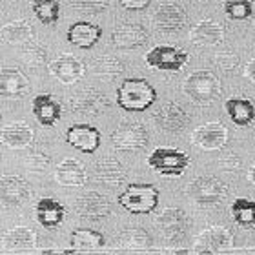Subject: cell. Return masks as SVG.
Listing matches in <instances>:
<instances>
[{
  "mask_svg": "<svg viewBox=\"0 0 255 255\" xmlns=\"http://www.w3.org/2000/svg\"><path fill=\"white\" fill-rule=\"evenodd\" d=\"M157 101V91L146 79H124L117 88V106L124 112H146Z\"/></svg>",
  "mask_w": 255,
  "mask_h": 255,
  "instance_id": "obj_1",
  "label": "cell"
},
{
  "mask_svg": "<svg viewBox=\"0 0 255 255\" xmlns=\"http://www.w3.org/2000/svg\"><path fill=\"white\" fill-rule=\"evenodd\" d=\"M182 91L191 102H195L197 106H210L221 99L223 86L213 71L199 69L195 73L188 75L184 84H182Z\"/></svg>",
  "mask_w": 255,
  "mask_h": 255,
  "instance_id": "obj_2",
  "label": "cell"
},
{
  "mask_svg": "<svg viewBox=\"0 0 255 255\" xmlns=\"http://www.w3.org/2000/svg\"><path fill=\"white\" fill-rule=\"evenodd\" d=\"M159 190L153 184H129L117 197V202L133 215H148L159 204Z\"/></svg>",
  "mask_w": 255,
  "mask_h": 255,
  "instance_id": "obj_3",
  "label": "cell"
},
{
  "mask_svg": "<svg viewBox=\"0 0 255 255\" xmlns=\"http://www.w3.org/2000/svg\"><path fill=\"white\" fill-rule=\"evenodd\" d=\"M186 195L199 206H217L228 197V186L217 177L202 175L188 184Z\"/></svg>",
  "mask_w": 255,
  "mask_h": 255,
  "instance_id": "obj_4",
  "label": "cell"
},
{
  "mask_svg": "<svg viewBox=\"0 0 255 255\" xmlns=\"http://www.w3.org/2000/svg\"><path fill=\"white\" fill-rule=\"evenodd\" d=\"M148 166L159 175L181 177L190 166V155L175 148H155L148 157Z\"/></svg>",
  "mask_w": 255,
  "mask_h": 255,
  "instance_id": "obj_5",
  "label": "cell"
},
{
  "mask_svg": "<svg viewBox=\"0 0 255 255\" xmlns=\"http://www.w3.org/2000/svg\"><path fill=\"white\" fill-rule=\"evenodd\" d=\"M112 142L119 151H142L149 142V133L142 123L123 121L112 133Z\"/></svg>",
  "mask_w": 255,
  "mask_h": 255,
  "instance_id": "obj_6",
  "label": "cell"
},
{
  "mask_svg": "<svg viewBox=\"0 0 255 255\" xmlns=\"http://www.w3.org/2000/svg\"><path fill=\"white\" fill-rule=\"evenodd\" d=\"M144 60L151 69L179 71L186 66V62L190 60V55L184 49L175 48V46H155L146 53Z\"/></svg>",
  "mask_w": 255,
  "mask_h": 255,
  "instance_id": "obj_7",
  "label": "cell"
},
{
  "mask_svg": "<svg viewBox=\"0 0 255 255\" xmlns=\"http://www.w3.org/2000/svg\"><path fill=\"white\" fill-rule=\"evenodd\" d=\"M157 228L160 230V234L168 243L177 245L184 239L188 230V219L186 213L182 212L181 208H164L162 212L155 219Z\"/></svg>",
  "mask_w": 255,
  "mask_h": 255,
  "instance_id": "obj_8",
  "label": "cell"
},
{
  "mask_svg": "<svg viewBox=\"0 0 255 255\" xmlns=\"http://www.w3.org/2000/svg\"><path fill=\"white\" fill-rule=\"evenodd\" d=\"M234 248V235L224 226H210L204 228L195 237L197 254H221Z\"/></svg>",
  "mask_w": 255,
  "mask_h": 255,
  "instance_id": "obj_9",
  "label": "cell"
},
{
  "mask_svg": "<svg viewBox=\"0 0 255 255\" xmlns=\"http://www.w3.org/2000/svg\"><path fill=\"white\" fill-rule=\"evenodd\" d=\"M69 108L77 115H88V117H97L102 115L110 108V101L104 93H101L95 88H86L75 93L69 99Z\"/></svg>",
  "mask_w": 255,
  "mask_h": 255,
  "instance_id": "obj_10",
  "label": "cell"
},
{
  "mask_svg": "<svg viewBox=\"0 0 255 255\" xmlns=\"http://www.w3.org/2000/svg\"><path fill=\"white\" fill-rule=\"evenodd\" d=\"M155 126L166 133H181L190 124V115L177 102H164L153 112Z\"/></svg>",
  "mask_w": 255,
  "mask_h": 255,
  "instance_id": "obj_11",
  "label": "cell"
},
{
  "mask_svg": "<svg viewBox=\"0 0 255 255\" xmlns=\"http://www.w3.org/2000/svg\"><path fill=\"white\" fill-rule=\"evenodd\" d=\"M188 15L184 7L175 2H162L153 13V24L160 33H177L186 26Z\"/></svg>",
  "mask_w": 255,
  "mask_h": 255,
  "instance_id": "obj_12",
  "label": "cell"
},
{
  "mask_svg": "<svg viewBox=\"0 0 255 255\" xmlns=\"http://www.w3.org/2000/svg\"><path fill=\"white\" fill-rule=\"evenodd\" d=\"M31 197V188L20 175L0 177V204L5 208L22 206Z\"/></svg>",
  "mask_w": 255,
  "mask_h": 255,
  "instance_id": "obj_13",
  "label": "cell"
},
{
  "mask_svg": "<svg viewBox=\"0 0 255 255\" xmlns=\"http://www.w3.org/2000/svg\"><path fill=\"white\" fill-rule=\"evenodd\" d=\"M75 210L79 217L88 219V221H102L112 213V202L106 195L99 191H88L80 195L75 202Z\"/></svg>",
  "mask_w": 255,
  "mask_h": 255,
  "instance_id": "obj_14",
  "label": "cell"
},
{
  "mask_svg": "<svg viewBox=\"0 0 255 255\" xmlns=\"http://www.w3.org/2000/svg\"><path fill=\"white\" fill-rule=\"evenodd\" d=\"M49 75L62 84H77L86 75V66L71 53H62L49 64Z\"/></svg>",
  "mask_w": 255,
  "mask_h": 255,
  "instance_id": "obj_15",
  "label": "cell"
},
{
  "mask_svg": "<svg viewBox=\"0 0 255 255\" xmlns=\"http://www.w3.org/2000/svg\"><path fill=\"white\" fill-rule=\"evenodd\" d=\"M226 140H228V129L221 123H206L195 128V131L191 133V142L206 151L223 149Z\"/></svg>",
  "mask_w": 255,
  "mask_h": 255,
  "instance_id": "obj_16",
  "label": "cell"
},
{
  "mask_svg": "<svg viewBox=\"0 0 255 255\" xmlns=\"http://www.w3.org/2000/svg\"><path fill=\"white\" fill-rule=\"evenodd\" d=\"M66 140L82 153H95L101 146V131L90 124H73L66 131Z\"/></svg>",
  "mask_w": 255,
  "mask_h": 255,
  "instance_id": "obj_17",
  "label": "cell"
},
{
  "mask_svg": "<svg viewBox=\"0 0 255 255\" xmlns=\"http://www.w3.org/2000/svg\"><path fill=\"white\" fill-rule=\"evenodd\" d=\"M148 31L146 27L140 26V24H133V22H126V24H121L113 29L112 40L113 46L117 49H123V51H129V49H137L140 46L148 42Z\"/></svg>",
  "mask_w": 255,
  "mask_h": 255,
  "instance_id": "obj_18",
  "label": "cell"
},
{
  "mask_svg": "<svg viewBox=\"0 0 255 255\" xmlns=\"http://www.w3.org/2000/svg\"><path fill=\"white\" fill-rule=\"evenodd\" d=\"M190 40L199 48H215L224 40V26L212 18L199 20L191 27Z\"/></svg>",
  "mask_w": 255,
  "mask_h": 255,
  "instance_id": "obj_19",
  "label": "cell"
},
{
  "mask_svg": "<svg viewBox=\"0 0 255 255\" xmlns=\"http://www.w3.org/2000/svg\"><path fill=\"white\" fill-rule=\"evenodd\" d=\"M35 140V129L24 121L9 123L0 129V144L11 149H26Z\"/></svg>",
  "mask_w": 255,
  "mask_h": 255,
  "instance_id": "obj_20",
  "label": "cell"
},
{
  "mask_svg": "<svg viewBox=\"0 0 255 255\" xmlns=\"http://www.w3.org/2000/svg\"><path fill=\"white\" fill-rule=\"evenodd\" d=\"M33 117L37 119V123L44 128H53L62 117V106L60 102L49 93L37 95L31 102Z\"/></svg>",
  "mask_w": 255,
  "mask_h": 255,
  "instance_id": "obj_21",
  "label": "cell"
},
{
  "mask_svg": "<svg viewBox=\"0 0 255 255\" xmlns=\"http://www.w3.org/2000/svg\"><path fill=\"white\" fill-rule=\"evenodd\" d=\"M31 90L29 80L20 69L2 68L0 69V97L5 99H20Z\"/></svg>",
  "mask_w": 255,
  "mask_h": 255,
  "instance_id": "obj_22",
  "label": "cell"
},
{
  "mask_svg": "<svg viewBox=\"0 0 255 255\" xmlns=\"http://www.w3.org/2000/svg\"><path fill=\"white\" fill-rule=\"evenodd\" d=\"M68 42L77 46L80 49H90L93 48L102 37V27L93 24V22L88 20H79L73 22L71 26L68 27Z\"/></svg>",
  "mask_w": 255,
  "mask_h": 255,
  "instance_id": "obj_23",
  "label": "cell"
},
{
  "mask_svg": "<svg viewBox=\"0 0 255 255\" xmlns=\"http://www.w3.org/2000/svg\"><path fill=\"white\" fill-rule=\"evenodd\" d=\"M35 217H37L38 224L44 226L46 230H55L64 223V219H66V208L57 199L42 197L35 204Z\"/></svg>",
  "mask_w": 255,
  "mask_h": 255,
  "instance_id": "obj_24",
  "label": "cell"
},
{
  "mask_svg": "<svg viewBox=\"0 0 255 255\" xmlns=\"http://www.w3.org/2000/svg\"><path fill=\"white\" fill-rule=\"evenodd\" d=\"M38 245V234L27 226H16L2 235V248L5 252H29Z\"/></svg>",
  "mask_w": 255,
  "mask_h": 255,
  "instance_id": "obj_25",
  "label": "cell"
},
{
  "mask_svg": "<svg viewBox=\"0 0 255 255\" xmlns=\"http://www.w3.org/2000/svg\"><path fill=\"white\" fill-rule=\"evenodd\" d=\"M95 181L106 188H117L126 181L124 166L115 157H104L95 164Z\"/></svg>",
  "mask_w": 255,
  "mask_h": 255,
  "instance_id": "obj_26",
  "label": "cell"
},
{
  "mask_svg": "<svg viewBox=\"0 0 255 255\" xmlns=\"http://www.w3.org/2000/svg\"><path fill=\"white\" fill-rule=\"evenodd\" d=\"M55 181L60 186L66 188H79L84 186L88 181V173H86L84 164L77 159H64L57 170H55Z\"/></svg>",
  "mask_w": 255,
  "mask_h": 255,
  "instance_id": "obj_27",
  "label": "cell"
},
{
  "mask_svg": "<svg viewBox=\"0 0 255 255\" xmlns=\"http://www.w3.org/2000/svg\"><path fill=\"white\" fill-rule=\"evenodd\" d=\"M224 110L228 113V119L235 126L246 128L255 121V104L245 97H232L224 102Z\"/></svg>",
  "mask_w": 255,
  "mask_h": 255,
  "instance_id": "obj_28",
  "label": "cell"
},
{
  "mask_svg": "<svg viewBox=\"0 0 255 255\" xmlns=\"http://www.w3.org/2000/svg\"><path fill=\"white\" fill-rule=\"evenodd\" d=\"M35 38V29H33V24L27 18H18L15 22H9L5 26L0 27V40L4 44H24L27 40Z\"/></svg>",
  "mask_w": 255,
  "mask_h": 255,
  "instance_id": "obj_29",
  "label": "cell"
},
{
  "mask_svg": "<svg viewBox=\"0 0 255 255\" xmlns=\"http://www.w3.org/2000/svg\"><path fill=\"white\" fill-rule=\"evenodd\" d=\"M69 243H71V248L75 252H91V250H99L106 245V237L97 232V230L90 228H79L73 230V234L69 237Z\"/></svg>",
  "mask_w": 255,
  "mask_h": 255,
  "instance_id": "obj_30",
  "label": "cell"
},
{
  "mask_svg": "<svg viewBox=\"0 0 255 255\" xmlns=\"http://www.w3.org/2000/svg\"><path fill=\"white\" fill-rule=\"evenodd\" d=\"M91 73L95 75L97 79L112 82L124 73V62L113 55H104L91 62Z\"/></svg>",
  "mask_w": 255,
  "mask_h": 255,
  "instance_id": "obj_31",
  "label": "cell"
},
{
  "mask_svg": "<svg viewBox=\"0 0 255 255\" xmlns=\"http://www.w3.org/2000/svg\"><path fill=\"white\" fill-rule=\"evenodd\" d=\"M117 243L124 250H148L153 245V239L144 228H126L119 234Z\"/></svg>",
  "mask_w": 255,
  "mask_h": 255,
  "instance_id": "obj_32",
  "label": "cell"
},
{
  "mask_svg": "<svg viewBox=\"0 0 255 255\" xmlns=\"http://www.w3.org/2000/svg\"><path fill=\"white\" fill-rule=\"evenodd\" d=\"M230 213H232V221L237 226L243 228H252L255 226V201L252 199H237L232 202L230 206Z\"/></svg>",
  "mask_w": 255,
  "mask_h": 255,
  "instance_id": "obj_33",
  "label": "cell"
},
{
  "mask_svg": "<svg viewBox=\"0 0 255 255\" xmlns=\"http://www.w3.org/2000/svg\"><path fill=\"white\" fill-rule=\"evenodd\" d=\"M33 15L44 26H55L60 18L59 0H31Z\"/></svg>",
  "mask_w": 255,
  "mask_h": 255,
  "instance_id": "obj_34",
  "label": "cell"
},
{
  "mask_svg": "<svg viewBox=\"0 0 255 255\" xmlns=\"http://www.w3.org/2000/svg\"><path fill=\"white\" fill-rule=\"evenodd\" d=\"M20 59L29 68H40L48 60V53H46V48H42L31 38V40L20 44Z\"/></svg>",
  "mask_w": 255,
  "mask_h": 255,
  "instance_id": "obj_35",
  "label": "cell"
},
{
  "mask_svg": "<svg viewBox=\"0 0 255 255\" xmlns=\"http://www.w3.org/2000/svg\"><path fill=\"white\" fill-rule=\"evenodd\" d=\"M223 9L230 20H248L255 15V5L252 0H224Z\"/></svg>",
  "mask_w": 255,
  "mask_h": 255,
  "instance_id": "obj_36",
  "label": "cell"
},
{
  "mask_svg": "<svg viewBox=\"0 0 255 255\" xmlns=\"http://www.w3.org/2000/svg\"><path fill=\"white\" fill-rule=\"evenodd\" d=\"M69 5L79 13L86 15H99L110 7V0H69Z\"/></svg>",
  "mask_w": 255,
  "mask_h": 255,
  "instance_id": "obj_37",
  "label": "cell"
},
{
  "mask_svg": "<svg viewBox=\"0 0 255 255\" xmlns=\"http://www.w3.org/2000/svg\"><path fill=\"white\" fill-rule=\"evenodd\" d=\"M213 62L217 66L219 69H223V71H234L237 66H239V55L235 53L234 49L230 48H224V49H219L215 57H213Z\"/></svg>",
  "mask_w": 255,
  "mask_h": 255,
  "instance_id": "obj_38",
  "label": "cell"
},
{
  "mask_svg": "<svg viewBox=\"0 0 255 255\" xmlns=\"http://www.w3.org/2000/svg\"><path fill=\"white\" fill-rule=\"evenodd\" d=\"M51 164V157L48 153H44L40 149H29V153L26 157V166L35 173H42L46 171Z\"/></svg>",
  "mask_w": 255,
  "mask_h": 255,
  "instance_id": "obj_39",
  "label": "cell"
},
{
  "mask_svg": "<svg viewBox=\"0 0 255 255\" xmlns=\"http://www.w3.org/2000/svg\"><path fill=\"white\" fill-rule=\"evenodd\" d=\"M219 166H223L226 171L234 173V171H237L241 166H243V160H241V157L235 153V151H226V153L219 159Z\"/></svg>",
  "mask_w": 255,
  "mask_h": 255,
  "instance_id": "obj_40",
  "label": "cell"
},
{
  "mask_svg": "<svg viewBox=\"0 0 255 255\" xmlns=\"http://www.w3.org/2000/svg\"><path fill=\"white\" fill-rule=\"evenodd\" d=\"M151 2L153 0H121V5L129 11H140V9H146Z\"/></svg>",
  "mask_w": 255,
  "mask_h": 255,
  "instance_id": "obj_41",
  "label": "cell"
},
{
  "mask_svg": "<svg viewBox=\"0 0 255 255\" xmlns=\"http://www.w3.org/2000/svg\"><path fill=\"white\" fill-rule=\"evenodd\" d=\"M245 75H246V77H248V79H250L252 82L255 84V57H254V59H250V62L246 64Z\"/></svg>",
  "mask_w": 255,
  "mask_h": 255,
  "instance_id": "obj_42",
  "label": "cell"
},
{
  "mask_svg": "<svg viewBox=\"0 0 255 255\" xmlns=\"http://www.w3.org/2000/svg\"><path fill=\"white\" fill-rule=\"evenodd\" d=\"M248 181H250L252 184H254V186H255V162H254V164H252L250 171H248Z\"/></svg>",
  "mask_w": 255,
  "mask_h": 255,
  "instance_id": "obj_43",
  "label": "cell"
},
{
  "mask_svg": "<svg viewBox=\"0 0 255 255\" xmlns=\"http://www.w3.org/2000/svg\"><path fill=\"white\" fill-rule=\"evenodd\" d=\"M0 123H2V115H0Z\"/></svg>",
  "mask_w": 255,
  "mask_h": 255,
  "instance_id": "obj_44",
  "label": "cell"
}]
</instances>
